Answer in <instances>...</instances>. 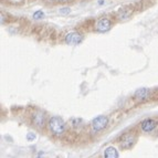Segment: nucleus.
Here are the masks:
<instances>
[{
  "mask_svg": "<svg viewBox=\"0 0 158 158\" xmlns=\"http://www.w3.org/2000/svg\"><path fill=\"white\" fill-rule=\"evenodd\" d=\"M37 158H41V157H37Z\"/></svg>",
  "mask_w": 158,
  "mask_h": 158,
  "instance_id": "nucleus-15",
  "label": "nucleus"
},
{
  "mask_svg": "<svg viewBox=\"0 0 158 158\" xmlns=\"http://www.w3.org/2000/svg\"><path fill=\"white\" fill-rule=\"evenodd\" d=\"M108 124V118L105 115H100L92 121V128L94 132H101Z\"/></svg>",
  "mask_w": 158,
  "mask_h": 158,
  "instance_id": "nucleus-3",
  "label": "nucleus"
},
{
  "mask_svg": "<svg viewBox=\"0 0 158 158\" xmlns=\"http://www.w3.org/2000/svg\"><path fill=\"white\" fill-rule=\"evenodd\" d=\"M33 124L38 127H43L44 125V115L41 112H37L35 114H33V118H32Z\"/></svg>",
  "mask_w": 158,
  "mask_h": 158,
  "instance_id": "nucleus-8",
  "label": "nucleus"
},
{
  "mask_svg": "<svg viewBox=\"0 0 158 158\" xmlns=\"http://www.w3.org/2000/svg\"><path fill=\"white\" fill-rule=\"evenodd\" d=\"M104 157L105 158H118V152L114 148L113 146H110L104 152Z\"/></svg>",
  "mask_w": 158,
  "mask_h": 158,
  "instance_id": "nucleus-9",
  "label": "nucleus"
},
{
  "mask_svg": "<svg viewBox=\"0 0 158 158\" xmlns=\"http://www.w3.org/2000/svg\"><path fill=\"white\" fill-rule=\"evenodd\" d=\"M156 126H157V122L152 118L145 119L142 122V129L146 133H150L152 131H154Z\"/></svg>",
  "mask_w": 158,
  "mask_h": 158,
  "instance_id": "nucleus-7",
  "label": "nucleus"
},
{
  "mask_svg": "<svg viewBox=\"0 0 158 158\" xmlns=\"http://www.w3.org/2000/svg\"><path fill=\"white\" fill-rule=\"evenodd\" d=\"M34 134H32V133H29L28 134V136H27V138H28V140H31V139H34Z\"/></svg>",
  "mask_w": 158,
  "mask_h": 158,
  "instance_id": "nucleus-12",
  "label": "nucleus"
},
{
  "mask_svg": "<svg viewBox=\"0 0 158 158\" xmlns=\"http://www.w3.org/2000/svg\"><path fill=\"white\" fill-rule=\"evenodd\" d=\"M148 95H149V91L145 87H142V89H138V90L135 92L134 98L138 102H144L148 98Z\"/></svg>",
  "mask_w": 158,
  "mask_h": 158,
  "instance_id": "nucleus-6",
  "label": "nucleus"
},
{
  "mask_svg": "<svg viewBox=\"0 0 158 158\" xmlns=\"http://www.w3.org/2000/svg\"><path fill=\"white\" fill-rule=\"evenodd\" d=\"M61 1H70V0H61Z\"/></svg>",
  "mask_w": 158,
  "mask_h": 158,
  "instance_id": "nucleus-14",
  "label": "nucleus"
},
{
  "mask_svg": "<svg viewBox=\"0 0 158 158\" xmlns=\"http://www.w3.org/2000/svg\"><path fill=\"white\" fill-rule=\"evenodd\" d=\"M70 12H71V9L69 7H63V8H60V10H59L60 15H69Z\"/></svg>",
  "mask_w": 158,
  "mask_h": 158,
  "instance_id": "nucleus-11",
  "label": "nucleus"
},
{
  "mask_svg": "<svg viewBox=\"0 0 158 158\" xmlns=\"http://www.w3.org/2000/svg\"><path fill=\"white\" fill-rule=\"evenodd\" d=\"M103 3H104V1H103V0H102V1H98V5H103Z\"/></svg>",
  "mask_w": 158,
  "mask_h": 158,
  "instance_id": "nucleus-13",
  "label": "nucleus"
},
{
  "mask_svg": "<svg viewBox=\"0 0 158 158\" xmlns=\"http://www.w3.org/2000/svg\"><path fill=\"white\" fill-rule=\"evenodd\" d=\"M112 27H113L112 19L107 18V17H103V18H100L98 21H96V23L94 24V29L98 32L104 33V32L110 31Z\"/></svg>",
  "mask_w": 158,
  "mask_h": 158,
  "instance_id": "nucleus-2",
  "label": "nucleus"
},
{
  "mask_svg": "<svg viewBox=\"0 0 158 158\" xmlns=\"http://www.w3.org/2000/svg\"><path fill=\"white\" fill-rule=\"evenodd\" d=\"M135 143V136L131 133L124 134L121 138V148L123 149H127Z\"/></svg>",
  "mask_w": 158,
  "mask_h": 158,
  "instance_id": "nucleus-5",
  "label": "nucleus"
},
{
  "mask_svg": "<svg viewBox=\"0 0 158 158\" xmlns=\"http://www.w3.org/2000/svg\"><path fill=\"white\" fill-rule=\"evenodd\" d=\"M64 41H65L66 44L77 45L83 41V35L77 31H71L69 32V33H66L65 38H64Z\"/></svg>",
  "mask_w": 158,
  "mask_h": 158,
  "instance_id": "nucleus-4",
  "label": "nucleus"
},
{
  "mask_svg": "<svg viewBox=\"0 0 158 158\" xmlns=\"http://www.w3.org/2000/svg\"><path fill=\"white\" fill-rule=\"evenodd\" d=\"M44 18V12L42 10H38L33 13V19L34 20H40V19Z\"/></svg>",
  "mask_w": 158,
  "mask_h": 158,
  "instance_id": "nucleus-10",
  "label": "nucleus"
},
{
  "mask_svg": "<svg viewBox=\"0 0 158 158\" xmlns=\"http://www.w3.org/2000/svg\"><path fill=\"white\" fill-rule=\"evenodd\" d=\"M49 129L53 135L60 136L65 132V123L61 117L53 116L49 121Z\"/></svg>",
  "mask_w": 158,
  "mask_h": 158,
  "instance_id": "nucleus-1",
  "label": "nucleus"
}]
</instances>
